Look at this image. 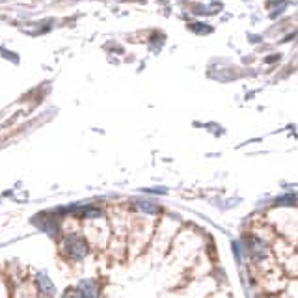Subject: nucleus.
I'll return each instance as SVG.
<instances>
[{
  "mask_svg": "<svg viewBox=\"0 0 298 298\" xmlns=\"http://www.w3.org/2000/svg\"><path fill=\"white\" fill-rule=\"evenodd\" d=\"M138 205H140L142 209H148L149 213H155V211H159V209H157V205H151V203H144V201H140Z\"/></svg>",
  "mask_w": 298,
  "mask_h": 298,
  "instance_id": "obj_1",
  "label": "nucleus"
}]
</instances>
